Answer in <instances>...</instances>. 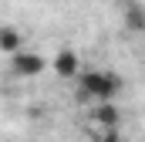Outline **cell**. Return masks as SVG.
<instances>
[{
	"instance_id": "obj_1",
	"label": "cell",
	"mask_w": 145,
	"mask_h": 142,
	"mask_svg": "<svg viewBox=\"0 0 145 142\" xmlns=\"http://www.w3.org/2000/svg\"><path fill=\"white\" fill-rule=\"evenodd\" d=\"M78 85V98L84 105H105V102H115L125 88L121 74L118 71H108V68H81V74L74 78Z\"/></svg>"
},
{
	"instance_id": "obj_2",
	"label": "cell",
	"mask_w": 145,
	"mask_h": 142,
	"mask_svg": "<svg viewBox=\"0 0 145 142\" xmlns=\"http://www.w3.org/2000/svg\"><path fill=\"white\" fill-rule=\"evenodd\" d=\"M10 71H14L17 78H37V74L47 71V58L24 47V51H17V54L10 58Z\"/></svg>"
},
{
	"instance_id": "obj_3",
	"label": "cell",
	"mask_w": 145,
	"mask_h": 142,
	"mask_svg": "<svg viewBox=\"0 0 145 142\" xmlns=\"http://www.w3.org/2000/svg\"><path fill=\"white\" fill-rule=\"evenodd\" d=\"M51 68H54V74H57V78L74 81V78L81 74V58H78V51H71V47H61V51L54 54Z\"/></svg>"
},
{
	"instance_id": "obj_4",
	"label": "cell",
	"mask_w": 145,
	"mask_h": 142,
	"mask_svg": "<svg viewBox=\"0 0 145 142\" xmlns=\"http://www.w3.org/2000/svg\"><path fill=\"white\" fill-rule=\"evenodd\" d=\"M91 122L98 125V132H115V129H121V112H118L115 102L95 105L91 108Z\"/></svg>"
},
{
	"instance_id": "obj_5",
	"label": "cell",
	"mask_w": 145,
	"mask_h": 142,
	"mask_svg": "<svg viewBox=\"0 0 145 142\" xmlns=\"http://www.w3.org/2000/svg\"><path fill=\"white\" fill-rule=\"evenodd\" d=\"M24 47H27V44H24V34H20L17 27H10V24H3V27H0V51H3V54H10V58H14V54H17V51H24Z\"/></svg>"
},
{
	"instance_id": "obj_6",
	"label": "cell",
	"mask_w": 145,
	"mask_h": 142,
	"mask_svg": "<svg viewBox=\"0 0 145 142\" xmlns=\"http://www.w3.org/2000/svg\"><path fill=\"white\" fill-rule=\"evenodd\" d=\"M125 24H128L132 31H145V10L142 7H128V10H125Z\"/></svg>"
},
{
	"instance_id": "obj_7",
	"label": "cell",
	"mask_w": 145,
	"mask_h": 142,
	"mask_svg": "<svg viewBox=\"0 0 145 142\" xmlns=\"http://www.w3.org/2000/svg\"><path fill=\"white\" fill-rule=\"evenodd\" d=\"M98 142H125V139H121V129H115V132H98Z\"/></svg>"
}]
</instances>
